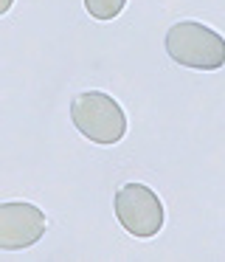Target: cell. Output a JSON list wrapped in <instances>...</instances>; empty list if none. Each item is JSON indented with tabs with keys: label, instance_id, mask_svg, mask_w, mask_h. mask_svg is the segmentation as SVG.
Segmentation results:
<instances>
[{
	"label": "cell",
	"instance_id": "3957f363",
	"mask_svg": "<svg viewBox=\"0 0 225 262\" xmlns=\"http://www.w3.org/2000/svg\"><path fill=\"white\" fill-rule=\"evenodd\" d=\"M112 209H116L121 228L138 239H149L155 234H161L163 220H166L163 200L158 198V192L138 181L118 186L116 198H112Z\"/></svg>",
	"mask_w": 225,
	"mask_h": 262
},
{
	"label": "cell",
	"instance_id": "277c9868",
	"mask_svg": "<svg viewBox=\"0 0 225 262\" xmlns=\"http://www.w3.org/2000/svg\"><path fill=\"white\" fill-rule=\"evenodd\" d=\"M48 217L28 200L0 203V251H26L45 237Z\"/></svg>",
	"mask_w": 225,
	"mask_h": 262
},
{
	"label": "cell",
	"instance_id": "8992f818",
	"mask_svg": "<svg viewBox=\"0 0 225 262\" xmlns=\"http://www.w3.org/2000/svg\"><path fill=\"white\" fill-rule=\"evenodd\" d=\"M11 6H14V0H0V17H3V14L9 12Z\"/></svg>",
	"mask_w": 225,
	"mask_h": 262
},
{
	"label": "cell",
	"instance_id": "5b68a950",
	"mask_svg": "<svg viewBox=\"0 0 225 262\" xmlns=\"http://www.w3.org/2000/svg\"><path fill=\"white\" fill-rule=\"evenodd\" d=\"M124 6H127V0H84L87 14L93 20H99V23H110V20H116L118 14L124 12Z\"/></svg>",
	"mask_w": 225,
	"mask_h": 262
},
{
	"label": "cell",
	"instance_id": "6da1fadb",
	"mask_svg": "<svg viewBox=\"0 0 225 262\" xmlns=\"http://www.w3.org/2000/svg\"><path fill=\"white\" fill-rule=\"evenodd\" d=\"M166 54L180 68L219 71L225 68V37L197 20H180L166 31Z\"/></svg>",
	"mask_w": 225,
	"mask_h": 262
},
{
	"label": "cell",
	"instance_id": "7a4b0ae2",
	"mask_svg": "<svg viewBox=\"0 0 225 262\" xmlns=\"http://www.w3.org/2000/svg\"><path fill=\"white\" fill-rule=\"evenodd\" d=\"M71 121L93 144H118L127 136V113L104 91H79L71 99Z\"/></svg>",
	"mask_w": 225,
	"mask_h": 262
}]
</instances>
